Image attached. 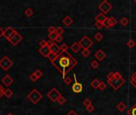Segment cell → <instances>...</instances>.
I'll return each instance as SVG.
<instances>
[{
	"label": "cell",
	"mask_w": 136,
	"mask_h": 115,
	"mask_svg": "<svg viewBox=\"0 0 136 115\" xmlns=\"http://www.w3.org/2000/svg\"><path fill=\"white\" fill-rule=\"evenodd\" d=\"M52 63L57 69V70H59V72L62 74L63 78H65L66 75L69 73V71L77 66L78 62L68 51L65 52L60 51V53L57 54Z\"/></svg>",
	"instance_id": "obj_1"
},
{
	"label": "cell",
	"mask_w": 136,
	"mask_h": 115,
	"mask_svg": "<svg viewBox=\"0 0 136 115\" xmlns=\"http://www.w3.org/2000/svg\"><path fill=\"white\" fill-rule=\"evenodd\" d=\"M125 81H126L125 79L123 78V76L119 73V72L114 73L113 78L110 80H107V82L109 83L110 86L112 87L115 90H119L120 87L125 83Z\"/></svg>",
	"instance_id": "obj_2"
},
{
	"label": "cell",
	"mask_w": 136,
	"mask_h": 115,
	"mask_svg": "<svg viewBox=\"0 0 136 115\" xmlns=\"http://www.w3.org/2000/svg\"><path fill=\"white\" fill-rule=\"evenodd\" d=\"M27 98H28L33 104H37L38 102L42 98V95L37 89H34L28 94Z\"/></svg>",
	"instance_id": "obj_3"
},
{
	"label": "cell",
	"mask_w": 136,
	"mask_h": 115,
	"mask_svg": "<svg viewBox=\"0 0 136 115\" xmlns=\"http://www.w3.org/2000/svg\"><path fill=\"white\" fill-rule=\"evenodd\" d=\"M78 43H79L81 48H83V50H89V48L93 45V42L89 38V37L84 36Z\"/></svg>",
	"instance_id": "obj_4"
},
{
	"label": "cell",
	"mask_w": 136,
	"mask_h": 115,
	"mask_svg": "<svg viewBox=\"0 0 136 115\" xmlns=\"http://www.w3.org/2000/svg\"><path fill=\"white\" fill-rule=\"evenodd\" d=\"M13 64H14L13 62H12L7 56H4L1 60H0V67L5 71L8 70V69L13 66Z\"/></svg>",
	"instance_id": "obj_5"
},
{
	"label": "cell",
	"mask_w": 136,
	"mask_h": 115,
	"mask_svg": "<svg viewBox=\"0 0 136 115\" xmlns=\"http://www.w3.org/2000/svg\"><path fill=\"white\" fill-rule=\"evenodd\" d=\"M99 9L101 11L103 14H107L111 9H112V6L111 4L109 3V2L107 1V0H104L99 5Z\"/></svg>",
	"instance_id": "obj_6"
},
{
	"label": "cell",
	"mask_w": 136,
	"mask_h": 115,
	"mask_svg": "<svg viewBox=\"0 0 136 115\" xmlns=\"http://www.w3.org/2000/svg\"><path fill=\"white\" fill-rule=\"evenodd\" d=\"M60 95H61V94H60V93L56 88H54V87L51 89L50 91H49V92L47 93L48 98H49L51 100V101L53 102H56Z\"/></svg>",
	"instance_id": "obj_7"
},
{
	"label": "cell",
	"mask_w": 136,
	"mask_h": 115,
	"mask_svg": "<svg viewBox=\"0 0 136 115\" xmlns=\"http://www.w3.org/2000/svg\"><path fill=\"white\" fill-rule=\"evenodd\" d=\"M22 40V36L19 33L16 32L15 34L12 36L10 38V39L9 40V42H10V43L13 45V46H17L18 44L19 43V42Z\"/></svg>",
	"instance_id": "obj_8"
},
{
	"label": "cell",
	"mask_w": 136,
	"mask_h": 115,
	"mask_svg": "<svg viewBox=\"0 0 136 115\" xmlns=\"http://www.w3.org/2000/svg\"><path fill=\"white\" fill-rule=\"evenodd\" d=\"M16 32H17V31H15L14 29H13V28H12V27H10V26H9V27H7V28L6 29L5 31H3V36L9 41V40L10 39V38H11L12 36H13Z\"/></svg>",
	"instance_id": "obj_9"
},
{
	"label": "cell",
	"mask_w": 136,
	"mask_h": 115,
	"mask_svg": "<svg viewBox=\"0 0 136 115\" xmlns=\"http://www.w3.org/2000/svg\"><path fill=\"white\" fill-rule=\"evenodd\" d=\"M74 78H75V83L72 85V91L76 93H79L83 90V86L80 83L77 82V79H76V74H74Z\"/></svg>",
	"instance_id": "obj_10"
},
{
	"label": "cell",
	"mask_w": 136,
	"mask_h": 115,
	"mask_svg": "<svg viewBox=\"0 0 136 115\" xmlns=\"http://www.w3.org/2000/svg\"><path fill=\"white\" fill-rule=\"evenodd\" d=\"M2 82L3 83L5 86H10V85L13 84L14 82V79L10 77V75L9 74H7L6 76H4L3 78H2Z\"/></svg>",
	"instance_id": "obj_11"
},
{
	"label": "cell",
	"mask_w": 136,
	"mask_h": 115,
	"mask_svg": "<svg viewBox=\"0 0 136 115\" xmlns=\"http://www.w3.org/2000/svg\"><path fill=\"white\" fill-rule=\"evenodd\" d=\"M49 50H50V52L54 54L55 55H57V54H59L60 53V46L57 45V43H55V42H53V45L49 47Z\"/></svg>",
	"instance_id": "obj_12"
},
{
	"label": "cell",
	"mask_w": 136,
	"mask_h": 115,
	"mask_svg": "<svg viewBox=\"0 0 136 115\" xmlns=\"http://www.w3.org/2000/svg\"><path fill=\"white\" fill-rule=\"evenodd\" d=\"M106 54L104 50H99L96 51V53L95 54V57L96 58V59H98L99 61H103L105 58H106Z\"/></svg>",
	"instance_id": "obj_13"
},
{
	"label": "cell",
	"mask_w": 136,
	"mask_h": 115,
	"mask_svg": "<svg viewBox=\"0 0 136 115\" xmlns=\"http://www.w3.org/2000/svg\"><path fill=\"white\" fill-rule=\"evenodd\" d=\"M39 52L41 54V55H43L44 57L47 58L48 55L50 54V50H49V47L45 46L44 47H41L40 49H39Z\"/></svg>",
	"instance_id": "obj_14"
},
{
	"label": "cell",
	"mask_w": 136,
	"mask_h": 115,
	"mask_svg": "<svg viewBox=\"0 0 136 115\" xmlns=\"http://www.w3.org/2000/svg\"><path fill=\"white\" fill-rule=\"evenodd\" d=\"M63 23H64V25L66 26L67 27L68 26H70L72 25V18L70 16H68L67 15L64 19H63Z\"/></svg>",
	"instance_id": "obj_15"
},
{
	"label": "cell",
	"mask_w": 136,
	"mask_h": 115,
	"mask_svg": "<svg viewBox=\"0 0 136 115\" xmlns=\"http://www.w3.org/2000/svg\"><path fill=\"white\" fill-rule=\"evenodd\" d=\"M106 17L105 15L103 13H99L97 16H96L95 19H96V22H99V23H104L105 19H106Z\"/></svg>",
	"instance_id": "obj_16"
},
{
	"label": "cell",
	"mask_w": 136,
	"mask_h": 115,
	"mask_svg": "<svg viewBox=\"0 0 136 115\" xmlns=\"http://www.w3.org/2000/svg\"><path fill=\"white\" fill-rule=\"evenodd\" d=\"M70 48H71V50L73 51L74 53H77L78 51H80V50L81 49V47H80V46L79 45L78 42H74V43L71 46Z\"/></svg>",
	"instance_id": "obj_17"
},
{
	"label": "cell",
	"mask_w": 136,
	"mask_h": 115,
	"mask_svg": "<svg viewBox=\"0 0 136 115\" xmlns=\"http://www.w3.org/2000/svg\"><path fill=\"white\" fill-rule=\"evenodd\" d=\"M13 94H14V92H13V90H12L11 89L5 90L4 93H3V95H4L7 98H11V97L13 96Z\"/></svg>",
	"instance_id": "obj_18"
},
{
	"label": "cell",
	"mask_w": 136,
	"mask_h": 115,
	"mask_svg": "<svg viewBox=\"0 0 136 115\" xmlns=\"http://www.w3.org/2000/svg\"><path fill=\"white\" fill-rule=\"evenodd\" d=\"M99 83H100V81H99L98 79H96V78H95V79L91 82V86H92L94 89L96 90V89H99Z\"/></svg>",
	"instance_id": "obj_19"
},
{
	"label": "cell",
	"mask_w": 136,
	"mask_h": 115,
	"mask_svg": "<svg viewBox=\"0 0 136 115\" xmlns=\"http://www.w3.org/2000/svg\"><path fill=\"white\" fill-rule=\"evenodd\" d=\"M116 108H117L119 111L123 112V111H124V110H126V105L124 103H123V102H119V103L117 105Z\"/></svg>",
	"instance_id": "obj_20"
},
{
	"label": "cell",
	"mask_w": 136,
	"mask_h": 115,
	"mask_svg": "<svg viewBox=\"0 0 136 115\" xmlns=\"http://www.w3.org/2000/svg\"><path fill=\"white\" fill-rule=\"evenodd\" d=\"M128 115H136V103L132 105V107L127 112Z\"/></svg>",
	"instance_id": "obj_21"
},
{
	"label": "cell",
	"mask_w": 136,
	"mask_h": 115,
	"mask_svg": "<svg viewBox=\"0 0 136 115\" xmlns=\"http://www.w3.org/2000/svg\"><path fill=\"white\" fill-rule=\"evenodd\" d=\"M57 36H58V35H57V33L56 32H53V33H50V34H49L48 37H49V40H51V41H55Z\"/></svg>",
	"instance_id": "obj_22"
},
{
	"label": "cell",
	"mask_w": 136,
	"mask_h": 115,
	"mask_svg": "<svg viewBox=\"0 0 136 115\" xmlns=\"http://www.w3.org/2000/svg\"><path fill=\"white\" fill-rule=\"evenodd\" d=\"M25 14H26V16L29 18L34 14V11H33V10L31 8H27L26 10L25 11Z\"/></svg>",
	"instance_id": "obj_23"
},
{
	"label": "cell",
	"mask_w": 136,
	"mask_h": 115,
	"mask_svg": "<svg viewBox=\"0 0 136 115\" xmlns=\"http://www.w3.org/2000/svg\"><path fill=\"white\" fill-rule=\"evenodd\" d=\"M126 46L131 49V48H133L135 46V42L133 39H129V40L127 41V42H126Z\"/></svg>",
	"instance_id": "obj_24"
},
{
	"label": "cell",
	"mask_w": 136,
	"mask_h": 115,
	"mask_svg": "<svg viewBox=\"0 0 136 115\" xmlns=\"http://www.w3.org/2000/svg\"><path fill=\"white\" fill-rule=\"evenodd\" d=\"M103 38H104V36H103V34H101V33H96V34H95V36H94V38L96 39V41H98V42H99V41H101L102 39H103Z\"/></svg>",
	"instance_id": "obj_25"
},
{
	"label": "cell",
	"mask_w": 136,
	"mask_h": 115,
	"mask_svg": "<svg viewBox=\"0 0 136 115\" xmlns=\"http://www.w3.org/2000/svg\"><path fill=\"white\" fill-rule=\"evenodd\" d=\"M57 102H58V104H60V105H64V104L65 103V102H66V99H65L62 95H60V96L59 97V98L57 99Z\"/></svg>",
	"instance_id": "obj_26"
},
{
	"label": "cell",
	"mask_w": 136,
	"mask_h": 115,
	"mask_svg": "<svg viewBox=\"0 0 136 115\" xmlns=\"http://www.w3.org/2000/svg\"><path fill=\"white\" fill-rule=\"evenodd\" d=\"M104 26L106 27V28H107V29H109V28H111V24H110V21H109V18H106V19H105V21L104 23Z\"/></svg>",
	"instance_id": "obj_27"
},
{
	"label": "cell",
	"mask_w": 136,
	"mask_h": 115,
	"mask_svg": "<svg viewBox=\"0 0 136 115\" xmlns=\"http://www.w3.org/2000/svg\"><path fill=\"white\" fill-rule=\"evenodd\" d=\"M109 21H110V24H111V27L116 25L117 20L116 19V18H114V17H110V18H109Z\"/></svg>",
	"instance_id": "obj_28"
},
{
	"label": "cell",
	"mask_w": 136,
	"mask_h": 115,
	"mask_svg": "<svg viewBox=\"0 0 136 115\" xmlns=\"http://www.w3.org/2000/svg\"><path fill=\"white\" fill-rule=\"evenodd\" d=\"M128 23H129V20L126 19V18H123V19L120 20V24L123 26H126L128 24Z\"/></svg>",
	"instance_id": "obj_29"
},
{
	"label": "cell",
	"mask_w": 136,
	"mask_h": 115,
	"mask_svg": "<svg viewBox=\"0 0 136 115\" xmlns=\"http://www.w3.org/2000/svg\"><path fill=\"white\" fill-rule=\"evenodd\" d=\"M55 32L57 34V35H62V34L65 32V31H64V29H63L62 27L59 26V27H57V28H56Z\"/></svg>",
	"instance_id": "obj_30"
},
{
	"label": "cell",
	"mask_w": 136,
	"mask_h": 115,
	"mask_svg": "<svg viewBox=\"0 0 136 115\" xmlns=\"http://www.w3.org/2000/svg\"><path fill=\"white\" fill-rule=\"evenodd\" d=\"M35 75H36V77H37L38 78V79H39V78H40L41 76H42V74H43V73H42V72H41V70H40V69H36V70H35V72H34V73Z\"/></svg>",
	"instance_id": "obj_31"
},
{
	"label": "cell",
	"mask_w": 136,
	"mask_h": 115,
	"mask_svg": "<svg viewBox=\"0 0 136 115\" xmlns=\"http://www.w3.org/2000/svg\"><path fill=\"white\" fill-rule=\"evenodd\" d=\"M81 54H82V55L84 58H87L91 54V51L89 50H83L82 53H81Z\"/></svg>",
	"instance_id": "obj_32"
},
{
	"label": "cell",
	"mask_w": 136,
	"mask_h": 115,
	"mask_svg": "<svg viewBox=\"0 0 136 115\" xmlns=\"http://www.w3.org/2000/svg\"><path fill=\"white\" fill-rule=\"evenodd\" d=\"M106 88H107V85L105 84V82L104 81H101L100 83H99V90L103 91V90H104Z\"/></svg>",
	"instance_id": "obj_33"
},
{
	"label": "cell",
	"mask_w": 136,
	"mask_h": 115,
	"mask_svg": "<svg viewBox=\"0 0 136 115\" xmlns=\"http://www.w3.org/2000/svg\"><path fill=\"white\" fill-rule=\"evenodd\" d=\"M60 50H61V51H63V52H65V51L68 50V45L66 43H63L61 46H60Z\"/></svg>",
	"instance_id": "obj_34"
},
{
	"label": "cell",
	"mask_w": 136,
	"mask_h": 115,
	"mask_svg": "<svg viewBox=\"0 0 136 115\" xmlns=\"http://www.w3.org/2000/svg\"><path fill=\"white\" fill-rule=\"evenodd\" d=\"M91 66H92V68H94V69H97L99 67V62L97 61H96V60H94V61H92V63H91Z\"/></svg>",
	"instance_id": "obj_35"
},
{
	"label": "cell",
	"mask_w": 136,
	"mask_h": 115,
	"mask_svg": "<svg viewBox=\"0 0 136 115\" xmlns=\"http://www.w3.org/2000/svg\"><path fill=\"white\" fill-rule=\"evenodd\" d=\"M83 104H84V105H85L86 107H87V106H89L90 105H92V102H91L90 99L86 98V99L83 102Z\"/></svg>",
	"instance_id": "obj_36"
},
{
	"label": "cell",
	"mask_w": 136,
	"mask_h": 115,
	"mask_svg": "<svg viewBox=\"0 0 136 115\" xmlns=\"http://www.w3.org/2000/svg\"><path fill=\"white\" fill-rule=\"evenodd\" d=\"M95 26L97 29H102L103 27H104V23H99V22H96L95 23Z\"/></svg>",
	"instance_id": "obj_37"
},
{
	"label": "cell",
	"mask_w": 136,
	"mask_h": 115,
	"mask_svg": "<svg viewBox=\"0 0 136 115\" xmlns=\"http://www.w3.org/2000/svg\"><path fill=\"white\" fill-rule=\"evenodd\" d=\"M56 57H57V55H55V54H53V53H51L50 52V54H49V55H48V58H49V61H51V62H53L54 59L56 58Z\"/></svg>",
	"instance_id": "obj_38"
},
{
	"label": "cell",
	"mask_w": 136,
	"mask_h": 115,
	"mask_svg": "<svg viewBox=\"0 0 136 115\" xmlns=\"http://www.w3.org/2000/svg\"><path fill=\"white\" fill-rule=\"evenodd\" d=\"M64 81L66 85H70L72 83V78L70 77H65L64 78Z\"/></svg>",
	"instance_id": "obj_39"
},
{
	"label": "cell",
	"mask_w": 136,
	"mask_h": 115,
	"mask_svg": "<svg viewBox=\"0 0 136 115\" xmlns=\"http://www.w3.org/2000/svg\"><path fill=\"white\" fill-rule=\"evenodd\" d=\"M29 79L31 80L32 81H36L38 80V78L36 77V75L33 73L32 74H30V76H29Z\"/></svg>",
	"instance_id": "obj_40"
},
{
	"label": "cell",
	"mask_w": 136,
	"mask_h": 115,
	"mask_svg": "<svg viewBox=\"0 0 136 115\" xmlns=\"http://www.w3.org/2000/svg\"><path fill=\"white\" fill-rule=\"evenodd\" d=\"M86 109H87V112H89V113H92V112L94 110V106H93L92 105H90L89 106H87V107H86Z\"/></svg>",
	"instance_id": "obj_41"
},
{
	"label": "cell",
	"mask_w": 136,
	"mask_h": 115,
	"mask_svg": "<svg viewBox=\"0 0 136 115\" xmlns=\"http://www.w3.org/2000/svg\"><path fill=\"white\" fill-rule=\"evenodd\" d=\"M56 31V28L55 27H53V26H50L48 28V31H49V33L50 34V33H53V32H55Z\"/></svg>",
	"instance_id": "obj_42"
},
{
	"label": "cell",
	"mask_w": 136,
	"mask_h": 115,
	"mask_svg": "<svg viewBox=\"0 0 136 115\" xmlns=\"http://www.w3.org/2000/svg\"><path fill=\"white\" fill-rule=\"evenodd\" d=\"M39 45H40V46L41 47H44L46 46V41H45V40H41L40 42H39Z\"/></svg>",
	"instance_id": "obj_43"
},
{
	"label": "cell",
	"mask_w": 136,
	"mask_h": 115,
	"mask_svg": "<svg viewBox=\"0 0 136 115\" xmlns=\"http://www.w3.org/2000/svg\"><path fill=\"white\" fill-rule=\"evenodd\" d=\"M4 91H5L4 88L1 86V85H0V98H1V97H2V95H3Z\"/></svg>",
	"instance_id": "obj_44"
},
{
	"label": "cell",
	"mask_w": 136,
	"mask_h": 115,
	"mask_svg": "<svg viewBox=\"0 0 136 115\" xmlns=\"http://www.w3.org/2000/svg\"><path fill=\"white\" fill-rule=\"evenodd\" d=\"M131 80L133 81H135V82H136V71H135V73L131 75Z\"/></svg>",
	"instance_id": "obj_45"
},
{
	"label": "cell",
	"mask_w": 136,
	"mask_h": 115,
	"mask_svg": "<svg viewBox=\"0 0 136 115\" xmlns=\"http://www.w3.org/2000/svg\"><path fill=\"white\" fill-rule=\"evenodd\" d=\"M62 39H63V38H62V35H58V36H57V38H56V42H61L62 41Z\"/></svg>",
	"instance_id": "obj_46"
},
{
	"label": "cell",
	"mask_w": 136,
	"mask_h": 115,
	"mask_svg": "<svg viewBox=\"0 0 136 115\" xmlns=\"http://www.w3.org/2000/svg\"><path fill=\"white\" fill-rule=\"evenodd\" d=\"M114 76V73H112V72H111V73H109L107 74V80H110L111 79V78H113Z\"/></svg>",
	"instance_id": "obj_47"
},
{
	"label": "cell",
	"mask_w": 136,
	"mask_h": 115,
	"mask_svg": "<svg viewBox=\"0 0 136 115\" xmlns=\"http://www.w3.org/2000/svg\"><path fill=\"white\" fill-rule=\"evenodd\" d=\"M53 43V41H51V40L46 41V46H49V47H50L51 46H52Z\"/></svg>",
	"instance_id": "obj_48"
},
{
	"label": "cell",
	"mask_w": 136,
	"mask_h": 115,
	"mask_svg": "<svg viewBox=\"0 0 136 115\" xmlns=\"http://www.w3.org/2000/svg\"><path fill=\"white\" fill-rule=\"evenodd\" d=\"M67 115H78L77 113H76V112L74 111V110H70L68 113V114Z\"/></svg>",
	"instance_id": "obj_49"
},
{
	"label": "cell",
	"mask_w": 136,
	"mask_h": 115,
	"mask_svg": "<svg viewBox=\"0 0 136 115\" xmlns=\"http://www.w3.org/2000/svg\"><path fill=\"white\" fill-rule=\"evenodd\" d=\"M130 83H131L133 86L135 87V88L136 89V82H135V81H131V80H130Z\"/></svg>",
	"instance_id": "obj_50"
},
{
	"label": "cell",
	"mask_w": 136,
	"mask_h": 115,
	"mask_svg": "<svg viewBox=\"0 0 136 115\" xmlns=\"http://www.w3.org/2000/svg\"><path fill=\"white\" fill-rule=\"evenodd\" d=\"M3 31H4L3 30H2L1 27H0V38H1L2 35H3Z\"/></svg>",
	"instance_id": "obj_51"
},
{
	"label": "cell",
	"mask_w": 136,
	"mask_h": 115,
	"mask_svg": "<svg viewBox=\"0 0 136 115\" xmlns=\"http://www.w3.org/2000/svg\"><path fill=\"white\" fill-rule=\"evenodd\" d=\"M7 115H14L13 114H11V113H9V114H7Z\"/></svg>",
	"instance_id": "obj_52"
},
{
	"label": "cell",
	"mask_w": 136,
	"mask_h": 115,
	"mask_svg": "<svg viewBox=\"0 0 136 115\" xmlns=\"http://www.w3.org/2000/svg\"><path fill=\"white\" fill-rule=\"evenodd\" d=\"M135 3H136V0H135Z\"/></svg>",
	"instance_id": "obj_53"
},
{
	"label": "cell",
	"mask_w": 136,
	"mask_h": 115,
	"mask_svg": "<svg viewBox=\"0 0 136 115\" xmlns=\"http://www.w3.org/2000/svg\"><path fill=\"white\" fill-rule=\"evenodd\" d=\"M102 115H104V114H102Z\"/></svg>",
	"instance_id": "obj_54"
}]
</instances>
